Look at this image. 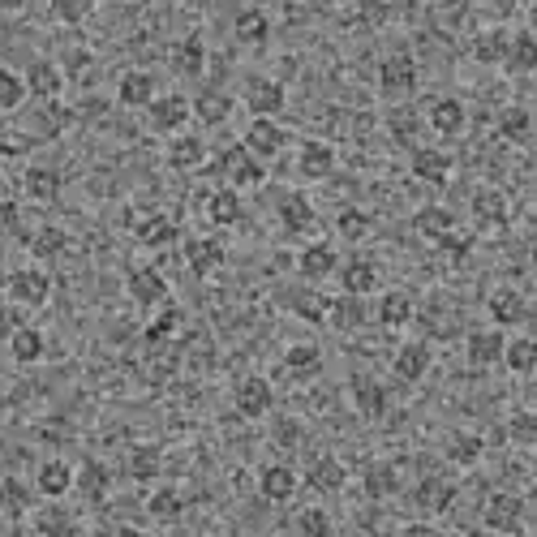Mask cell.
<instances>
[{"mask_svg":"<svg viewBox=\"0 0 537 537\" xmlns=\"http://www.w3.org/2000/svg\"><path fill=\"white\" fill-rule=\"evenodd\" d=\"M430 344L426 340H409V344H400L396 348V357H391V370H396V379L400 383H422L426 374H430Z\"/></svg>","mask_w":537,"mask_h":537,"instance_id":"ba28073f","label":"cell"},{"mask_svg":"<svg viewBox=\"0 0 537 537\" xmlns=\"http://www.w3.org/2000/svg\"><path fill=\"white\" fill-rule=\"evenodd\" d=\"M275 443H280V447H297V443H301V426L284 417V422L275 426Z\"/></svg>","mask_w":537,"mask_h":537,"instance_id":"94428289","label":"cell"},{"mask_svg":"<svg viewBox=\"0 0 537 537\" xmlns=\"http://www.w3.org/2000/svg\"><path fill=\"white\" fill-rule=\"evenodd\" d=\"M507 430H512V439H516L520 447H533V443H537V417H533V413H516Z\"/></svg>","mask_w":537,"mask_h":537,"instance_id":"680465c9","label":"cell"},{"mask_svg":"<svg viewBox=\"0 0 537 537\" xmlns=\"http://www.w3.org/2000/svg\"><path fill=\"white\" fill-rule=\"evenodd\" d=\"M409 168H413V177L426 181V185H447L452 181V155L434 151V147H413Z\"/></svg>","mask_w":537,"mask_h":537,"instance_id":"9a60e30c","label":"cell"},{"mask_svg":"<svg viewBox=\"0 0 537 537\" xmlns=\"http://www.w3.org/2000/svg\"><path fill=\"white\" fill-rule=\"evenodd\" d=\"M413 228H417V232H422V237H426V241H443V237H447V232H452V228H456V215H452V211H447V207H422V211H417V215H413Z\"/></svg>","mask_w":537,"mask_h":537,"instance_id":"b9f144b4","label":"cell"},{"mask_svg":"<svg viewBox=\"0 0 537 537\" xmlns=\"http://www.w3.org/2000/svg\"><path fill=\"white\" fill-rule=\"evenodd\" d=\"M426 121H430V129L439 138H460L464 125H469V108H464L456 95H443V99H434V104H430Z\"/></svg>","mask_w":537,"mask_h":537,"instance_id":"7c38bea8","label":"cell"},{"mask_svg":"<svg viewBox=\"0 0 537 537\" xmlns=\"http://www.w3.org/2000/svg\"><path fill=\"white\" fill-rule=\"evenodd\" d=\"M224 241L220 237H190L185 241V267H190L198 280H207V275H215L224 267Z\"/></svg>","mask_w":537,"mask_h":537,"instance_id":"9c48e42d","label":"cell"},{"mask_svg":"<svg viewBox=\"0 0 537 537\" xmlns=\"http://www.w3.org/2000/svg\"><path fill=\"white\" fill-rule=\"evenodd\" d=\"M9 297L18 301V306H26V310L48 306V297H52V275L43 271V267H18V271L9 275Z\"/></svg>","mask_w":537,"mask_h":537,"instance_id":"3957f363","label":"cell"},{"mask_svg":"<svg viewBox=\"0 0 537 537\" xmlns=\"http://www.w3.org/2000/svg\"><path fill=\"white\" fill-rule=\"evenodd\" d=\"M499 361H503V366L512 370V374H520V379H525V374H533V370H537V340H529V336L507 340Z\"/></svg>","mask_w":537,"mask_h":537,"instance_id":"74e56055","label":"cell"},{"mask_svg":"<svg viewBox=\"0 0 537 537\" xmlns=\"http://www.w3.org/2000/svg\"><path fill=\"white\" fill-rule=\"evenodd\" d=\"M327 301H331V297L314 293V288H297V293L288 297V306H293L301 318H306V323H323V318H327Z\"/></svg>","mask_w":537,"mask_h":537,"instance_id":"816d5d0a","label":"cell"},{"mask_svg":"<svg viewBox=\"0 0 537 537\" xmlns=\"http://www.w3.org/2000/svg\"><path fill=\"white\" fill-rule=\"evenodd\" d=\"M91 13V0H52V18L65 26H82Z\"/></svg>","mask_w":537,"mask_h":537,"instance_id":"6f0895ef","label":"cell"},{"mask_svg":"<svg viewBox=\"0 0 537 537\" xmlns=\"http://www.w3.org/2000/svg\"><path fill=\"white\" fill-rule=\"evenodd\" d=\"M353 404L361 417H370V422H379V417L387 413V387L379 379H370V374H357L353 379Z\"/></svg>","mask_w":537,"mask_h":537,"instance_id":"44dd1931","label":"cell"},{"mask_svg":"<svg viewBox=\"0 0 537 537\" xmlns=\"http://www.w3.org/2000/svg\"><path fill=\"white\" fill-rule=\"evenodd\" d=\"M379 91L387 99H409L417 91V61L409 52H391L379 65Z\"/></svg>","mask_w":537,"mask_h":537,"instance_id":"7a4b0ae2","label":"cell"},{"mask_svg":"<svg viewBox=\"0 0 537 537\" xmlns=\"http://www.w3.org/2000/svg\"><path fill=\"white\" fill-rule=\"evenodd\" d=\"M284 104H288V95L275 78H250V86H245V108L254 116H280Z\"/></svg>","mask_w":537,"mask_h":537,"instance_id":"4fadbf2b","label":"cell"},{"mask_svg":"<svg viewBox=\"0 0 537 537\" xmlns=\"http://www.w3.org/2000/svg\"><path fill=\"white\" fill-rule=\"evenodd\" d=\"M293 529L306 533V537H327L331 533V516L323 512V507H306V512H297Z\"/></svg>","mask_w":537,"mask_h":537,"instance_id":"9f6ffc18","label":"cell"},{"mask_svg":"<svg viewBox=\"0 0 537 537\" xmlns=\"http://www.w3.org/2000/svg\"><path fill=\"white\" fill-rule=\"evenodd\" d=\"M35 490L43 499H65L74 490V464L65 460H43L39 473H35Z\"/></svg>","mask_w":537,"mask_h":537,"instance_id":"ac0fdd59","label":"cell"},{"mask_svg":"<svg viewBox=\"0 0 537 537\" xmlns=\"http://www.w3.org/2000/svg\"><path fill=\"white\" fill-rule=\"evenodd\" d=\"M74 525H69V516L61 512H48V516H39V533H69Z\"/></svg>","mask_w":537,"mask_h":537,"instance_id":"be15d7a7","label":"cell"},{"mask_svg":"<svg viewBox=\"0 0 537 537\" xmlns=\"http://www.w3.org/2000/svg\"><path fill=\"white\" fill-rule=\"evenodd\" d=\"M232 404H237V413L245 417V422H263V417L271 413V404H275V391L263 374H250V379H241L237 391H232Z\"/></svg>","mask_w":537,"mask_h":537,"instance_id":"277c9868","label":"cell"},{"mask_svg":"<svg viewBox=\"0 0 537 537\" xmlns=\"http://www.w3.org/2000/svg\"><path fill=\"white\" fill-rule=\"evenodd\" d=\"M486 452V443H482V434H469V430H456L452 439H447V460L456 464V469H473L477 460H482Z\"/></svg>","mask_w":537,"mask_h":537,"instance_id":"ab89813d","label":"cell"},{"mask_svg":"<svg viewBox=\"0 0 537 537\" xmlns=\"http://www.w3.org/2000/svg\"><path fill=\"white\" fill-rule=\"evenodd\" d=\"M340 271V284H344V293H353V297H370L374 288H379V267L370 263V258H348Z\"/></svg>","mask_w":537,"mask_h":537,"instance_id":"d4e9b609","label":"cell"},{"mask_svg":"<svg viewBox=\"0 0 537 537\" xmlns=\"http://www.w3.org/2000/svg\"><path fill=\"white\" fill-rule=\"evenodd\" d=\"M486 310H490V323L495 327H520L529 318V301L520 288H495L486 301Z\"/></svg>","mask_w":537,"mask_h":537,"instance_id":"8fae6325","label":"cell"},{"mask_svg":"<svg viewBox=\"0 0 537 537\" xmlns=\"http://www.w3.org/2000/svg\"><path fill=\"white\" fill-rule=\"evenodd\" d=\"M507 39H512V35L499 31V26H495V31H482V35L473 39V48H469V52H473V61H477V65H503Z\"/></svg>","mask_w":537,"mask_h":537,"instance_id":"7bdbcfd3","label":"cell"},{"mask_svg":"<svg viewBox=\"0 0 537 537\" xmlns=\"http://www.w3.org/2000/svg\"><path fill=\"white\" fill-rule=\"evenodd\" d=\"M232 35H237V43H245V48H263L271 39V18L263 9H241L237 22H232Z\"/></svg>","mask_w":537,"mask_h":537,"instance_id":"f546056e","label":"cell"},{"mask_svg":"<svg viewBox=\"0 0 537 537\" xmlns=\"http://www.w3.org/2000/svg\"><path fill=\"white\" fill-rule=\"evenodd\" d=\"M503 331L499 327H482V331H469V340H464V353H469L473 366H495L503 357Z\"/></svg>","mask_w":537,"mask_h":537,"instance_id":"484cf974","label":"cell"},{"mask_svg":"<svg viewBox=\"0 0 537 537\" xmlns=\"http://www.w3.org/2000/svg\"><path fill=\"white\" fill-rule=\"evenodd\" d=\"M155 95H159V82L147 69H125L121 82H116V99H121L125 108H147Z\"/></svg>","mask_w":537,"mask_h":537,"instance_id":"2e32d148","label":"cell"},{"mask_svg":"<svg viewBox=\"0 0 537 537\" xmlns=\"http://www.w3.org/2000/svg\"><path fill=\"white\" fill-rule=\"evenodd\" d=\"M22 190H26V198H35V202H52L56 194H61V172L48 168V164H31L26 168V177H22Z\"/></svg>","mask_w":537,"mask_h":537,"instance_id":"836d02e7","label":"cell"},{"mask_svg":"<svg viewBox=\"0 0 537 537\" xmlns=\"http://www.w3.org/2000/svg\"><path fill=\"white\" fill-rule=\"evenodd\" d=\"M434 245H439V250H447V254H452V258H464V254H469V237H460L456 228L447 232L443 241H434Z\"/></svg>","mask_w":537,"mask_h":537,"instance_id":"91938a15","label":"cell"},{"mask_svg":"<svg viewBox=\"0 0 537 537\" xmlns=\"http://www.w3.org/2000/svg\"><path fill=\"white\" fill-rule=\"evenodd\" d=\"M181 323H185V314H181L177 306H168V301H164V310H159V314L151 318V323H147V344H164L168 336H177Z\"/></svg>","mask_w":537,"mask_h":537,"instance_id":"f907efd6","label":"cell"},{"mask_svg":"<svg viewBox=\"0 0 537 537\" xmlns=\"http://www.w3.org/2000/svg\"><path fill=\"white\" fill-rule=\"evenodd\" d=\"M134 237L142 245H151V250H164V245H172L181 237L177 220H168V215H142V220L134 224Z\"/></svg>","mask_w":537,"mask_h":537,"instance_id":"1f68e13d","label":"cell"},{"mask_svg":"<svg viewBox=\"0 0 537 537\" xmlns=\"http://www.w3.org/2000/svg\"><path fill=\"white\" fill-rule=\"evenodd\" d=\"M26 78L13 74V69H0V112H18L26 104Z\"/></svg>","mask_w":537,"mask_h":537,"instance_id":"f5cc1de1","label":"cell"},{"mask_svg":"<svg viewBox=\"0 0 537 537\" xmlns=\"http://www.w3.org/2000/svg\"><path fill=\"white\" fill-rule=\"evenodd\" d=\"M190 108H194V116H198L202 125H224L228 112H232V99L224 91H202Z\"/></svg>","mask_w":537,"mask_h":537,"instance_id":"7dc6e473","label":"cell"},{"mask_svg":"<svg viewBox=\"0 0 537 537\" xmlns=\"http://www.w3.org/2000/svg\"><path fill=\"white\" fill-rule=\"evenodd\" d=\"M473 220L482 228H503L507 224V198L499 190H477L473 194Z\"/></svg>","mask_w":537,"mask_h":537,"instance_id":"f35d334b","label":"cell"},{"mask_svg":"<svg viewBox=\"0 0 537 537\" xmlns=\"http://www.w3.org/2000/svg\"><path fill=\"white\" fill-rule=\"evenodd\" d=\"M22 78H26V91L43 99V104H48V99H61V91H65V74L52 61H31V69H26Z\"/></svg>","mask_w":537,"mask_h":537,"instance_id":"ffe728a7","label":"cell"},{"mask_svg":"<svg viewBox=\"0 0 537 537\" xmlns=\"http://www.w3.org/2000/svg\"><path fill=\"white\" fill-rule=\"evenodd\" d=\"M499 134L507 138V142H525L533 138V116H529V108H520V104H512V108H503L499 112Z\"/></svg>","mask_w":537,"mask_h":537,"instance_id":"ee69618b","label":"cell"},{"mask_svg":"<svg viewBox=\"0 0 537 537\" xmlns=\"http://www.w3.org/2000/svg\"><path fill=\"white\" fill-rule=\"evenodd\" d=\"M147 512H151V520H159V525H177V520L185 516V499H181V490L159 486L155 495L147 499Z\"/></svg>","mask_w":537,"mask_h":537,"instance_id":"60d3db41","label":"cell"},{"mask_svg":"<svg viewBox=\"0 0 537 537\" xmlns=\"http://www.w3.org/2000/svg\"><path fill=\"white\" fill-rule=\"evenodd\" d=\"M147 112H151V129H159V134H181L185 121L194 116L185 95H155L147 104Z\"/></svg>","mask_w":537,"mask_h":537,"instance_id":"52a82bcc","label":"cell"},{"mask_svg":"<svg viewBox=\"0 0 537 537\" xmlns=\"http://www.w3.org/2000/svg\"><path fill=\"white\" fill-rule=\"evenodd\" d=\"M396 490H400V473H396V464H387V460L370 464V469H366V495H370V499H391Z\"/></svg>","mask_w":537,"mask_h":537,"instance_id":"bcb514c9","label":"cell"},{"mask_svg":"<svg viewBox=\"0 0 537 537\" xmlns=\"http://www.w3.org/2000/svg\"><path fill=\"white\" fill-rule=\"evenodd\" d=\"M65 245H69V237L56 224H43L35 237H31V254L35 258H56V254H65Z\"/></svg>","mask_w":537,"mask_h":537,"instance_id":"11a10c76","label":"cell"},{"mask_svg":"<svg viewBox=\"0 0 537 537\" xmlns=\"http://www.w3.org/2000/svg\"><path fill=\"white\" fill-rule=\"evenodd\" d=\"M202 159H207V142H202L198 134H177L168 147V164L177 172H194L202 168Z\"/></svg>","mask_w":537,"mask_h":537,"instance_id":"d6a6232c","label":"cell"},{"mask_svg":"<svg viewBox=\"0 0 537 537\" xmlns=\"http://www.w3.org/2000/svg\"><path fill=\"white\" fill-rule=\"evenodd\" d=\"M482 525L495 529V533H520V525H525V499L520 495H490L486 507H482Z\"/></svg>","mask_w":537,"mask_h":537,"instance_id":"8992f818","label":"cell"},{"mask_svg":"<svg viewBox=\"0 0 537 537\" xmlns=\"http://www.w3.org/2000/svg\"><path fill=\"white\" fill-rule=\"evenodd\" d=\"M344 482H348V469L336 456H318L306 469V486L318 490V495H336V490H344Z\"/></svg>","mask_w":537,"mask_h":537,"instance_id":"cb8c5ba5","label":"cell"},{"mask_svg":"<svg viewBox=\"0 0 537 537\" xmlns=\"http://www.w3.org/2000/svg\"><path fill=\"white\" fill-rule=\"evenodd\" d=\"M220 177L232 185V190H250V185H263L267 181V164L237 142V147H228L220 155Z\"/></svg>","mask_w":537,"mask_h":537,"instance_id":"6da1fadb","label":"cell"},{"mask_svg":"<svg viewBox=\"0 0 537 537\" xmlns=\"http://www.w3.org/2000/svg\"><path fill=\"white\" fill-rule=\"evenodd\" d=\"M74 490L86 503H104L112 490V469L104 460H82V469H74Z\"/></svg>","mask_w":537,"mask_h":537,"instance_id":"5bb4252c","label":"cell"},{"mask_svg":"<svg viewBox=\"0 0 537 537\" xmlns=\"http://www.w3.org/2000/svg\"><path fill=\"white\" fill-rule=\"evenodd\" d=\"M13 228H18V202H5V198H0V237H9Z\"/></svg>","mask_w":537,"mask_h":537,"instance_id":"6125c7cd","label":"cell"},{"mask_svg":"<svg viewBox=\"0 0 537 537\" xmlns=\"http://www.w3.org/2000/svg\"><path fill=\"white\" fill-rule=\"evenodd\" d=\"M327 323L336 327V331H357V327H366V297H353V293L331 297V301H327Z\"/></svg>","mask_w":537,"mask_h":537,"instance_id":"4316f807","label":"cell"},{"mask_svg":"<svg viewBox=\"0 0 537 537\" xmlns=\"http://www.w3.org/2000/svg\"><path fill=\"white\" fill-rule=\"evenodd\" d=\"M241 147L267 164V159H275L288 147V134H284V125H275V116H254L250 129H245V138H241Z\"/></svg>","mask_w":537,"mask_h":537,"instance_id":"5b68a950","label":"cell"},{"mask_svg":"<svg viewBox=\"0 0 537 537\" xmlns=\"http://www.w3.org/2000/svg\"><path fill=\"white\" fill-rule=\"evenodd\" d=\"M284 374L288 379H318L323 374V348L318 344H288V353H284Z\"/></svg>","mask_w":537,"mask_h":537,"instance_id":"7402d4cb","label":"cell"},{"mask_svg":"<svg viewBox=\"0 0 537 537\" xmlns=\"http://www.w3.org/2000/svg\"><path fill=\"white\" fill-rule=\"evenodd\" d=\"M417 507L422 512H447V507L456 503V482H447V477H422V486H417Z\"/></svg>","mask_w":537,"mask_h":537,"instance_id":"4dcf8cb0","label":"cell"},{"mask_svg":"<svg viewBox=\"0 0 537 537\" xmlns=\"http://www.w3.org/2000/svg\"><path fill=\"white\" fill-rule=\"evenodd\" d=\"M9 353H13V361H18V366H35V361L48 353V340H43V331H35V327H13Z\"/></svg>","mask_w":537,"mask_h":537,"instance_id":"e575fe53","label":"cell"},{"mask_svg":"<svg viewBox=\"0 0 537 537\" xmlns=\"http://www.w3.org/2000/svg\"><path fill=\"white\" fill-rule=\"evenodd\" d=\"M503 65L512 69V74H533V69H537V39H533V31H520V35L507 39Z\"/></svg>","mask_w":537,"mask_h":537,"instance_id":"8d00e7d4","label":"cell"},{"mask_svg":"<svg viewBox=\"0 0 537 537\" xmlns=\"http://www.w3.org/2000/svg\"><path fill=\"white\" fill-rule=\"evenodd\" d=\"M340 267V254L331 250L327 241H314V245H306L301 250V258H297V271H301V280H310V284H323L331 271Z\"/></svg>","mask_w":537,"mask_h":537,"instance_id":"e0dca14e","label":"cell"},{"mask_svg":"<svg viewBox=\"0 0 537 537\" xmlns=\"http://www.w3.org/2000/svg\"><path fill=\"white\" fill-rule=\"evenodd\" d=\"M370 228H374V220H370V211H361V207H344L336 215V232L344 241H366Z\"/></svg>","mask_w":537,"mask_h":537,"instance_id":"681fc988","label":"cell"},{"mask_svg":"<svg viewBox=\"0 0 537 537\" xmlns=\"http://www.w3.org/2000/svg\"><path fill=\"white\" fill-rule=\"evenodd\" d=\"M0 512H9V516L31 512V486H26L22 477H5V482H0Z\"/></svg>","mask_w":537,"mask_h":537,"instance_id":"c3c4849f","label":"cell"},{"mask_svg":"<svg viewBox=\"0 0 537 537\" xmlns=\"http://www.w3.org/2000/svg\"><path fill=\"white\" fill-rule=\"evenodd\" d=\"M297 172L306 181H323L336 172V147L331 142H306V147L297 151Z\"/></svg>","mask_w":537,"mask_h":537,"instance_id":"d6986e66","label":"cell"},{"mask_svg":"<svg viewBox=\"0 0 537 537\" xmlns=\"http://www.w3.org/2000/svg\"><path fill=\"white\" fill-rule=\"evenodd\" d=\"M207 220L215 228H232V224H241V194L232 190V185H224V190H215L207 198Z\"/></svg>","mask_w":537,"mask_h":537,"instance_id":"d590c367","label":"cell"},{"mask_svg":"<svg viewBox=\"0 0 537 537\" xmlns=\"http://www.w3.org/2000/svg\"><path fill=\"white\" fill-rule=\"evenodd\" d=\"M159 464H164V456H159V447H134V452H129V477H134V482H151V477L159 473Z\"/></svg>","mask_w":537,"mask_h":537,"instance_id":"db71d44e","label":"cell"},{"mask_svg":"<svg viewBox=\"0 0 537 537\" xmlns=\"http://www.w3.org/2000/svg\"><path fill=\"white\" fill-rule=\"evenodd\" d=\"M379 323L391 327V331L409 327V323H413V297H409V293H387V297L379 301Z\"/></svg>","mask_w":537,"mask_h":537,"instance_id":"f6af8a7d","label":"cell"},{"mask_svg":"<svg viewBox=\"0 0 537 537\" xmlns=\"http://www.w3.org/2000/svg\"><path fill=\"white\" fill-rule=\"evenodd\" d=\"M13 327H22V323H18V318H13L9 310H0V340H9V336H13Z\"/></svg>","mask_w":537,"mask_h":537,"instance_id":"e7e4bbea","label":"cell"},{"mask_svg":"<svg viewBox=\"0 0 537 537\" xmlns=\"http://www.w3.org/2000/svg\"><path fill=\"white\" fill-rule=\"evenodd\" d=\"M280 224H284V232H293V237L310 232V228L318 224L314 202H310L306 194H284V198H280Z\"/></svg>","mask_w":537,"mask_h":537,"instance_id":"83f0119b","label":"cell"},{"mask_svg":"<svg viewBox=\"0 0 537 537\" xmlns=\"http://www.w3.org/2000/svg\"><path fill=\"white\" fill-rule=\"evenodd\" d=\"M202 69H207V43H202L198 35H185L177 48H172V74L202 78Z\"/></svg>","mask_w":537,"mask_h":537,"instance_id":"f1b7e54d","label":"cell"},{"mask_svg":"<svg viewBox=\"0 0 537 537\" xmlns=\"http://www.w3.org/2000/svg\"><path fill=\"white\" fill-rule=\"evenodd\" d=\"M129 297H134V306L155 310L168 301V280L155 267H134L129 271Z\"/></svg>","mask_w":537,"mask_h":537,"instance_id":"30bf717a","label":"cell"},{"mask_svg":"<svg viewBox=\"0 0 537 537\" xmlns=\"http://www.w3.org/2000/svg\"><path fill=\"white\" fill-rule=\"evenodd\" d=\"M258 490H263L267 503H288L297 495V469L293 464H267L263 477H258Z\"/></svg>","mask_w":537,"mask_h":537,"instance_id":"603a6c76","label":"cell"}]
</instances>
